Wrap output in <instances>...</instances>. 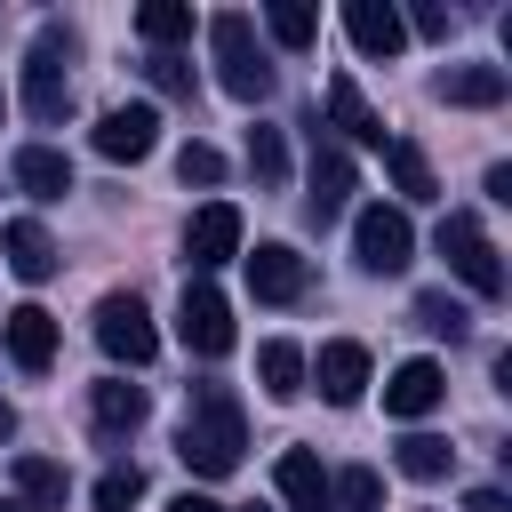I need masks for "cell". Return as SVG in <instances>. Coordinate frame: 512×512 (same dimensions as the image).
Listing matches in <instances>:
<instances>
[{
  "label": "cell",
  "mask_w": 512,
  "mask_h": 512,
  "mask_svg": "<svg viewBox=\"0 0 512 512\" xmlns=\"http://www.w3.org/2000/svg\"><path fill=\"white\" fill-rule=\"evenodd\" d=\"M240 448H248L240 392H232V384H192V400H184V424H176V456H184V472H200V480H224V472L240 464Z\"/></svg>",
  "instance_id": "obj_1"
},
{
  "label": "cell",
  "mask_w": 512,
  "mask_h": 512,
  "mask_svg": "<svg viewBox=\"0 0 512 512\" xmlns=\"http://www.w3.org/2000/svg\"><path fill=\"white\" fill-rule=\"evenodd\" d=\"M208 48H216V80H224V96H240V104H264L272 96V56H264V40H256V24L248 16H216L208 24Z\"/></svg>",
  "instance_id": "obj_2"
},
{
  "label": "cell",
  "mask_w": 512,
  "mask_h": 512,
  "mask_svg": "<svg viewBox=\"0 0 512 512\" xmlns=\"http://www.w3.org/2000/svg\"><path fill=\"white\" fill-rule=\"evenodd\" d=\"M72 48H80L72 24H40V40H32V56H24V112H32L40 128H56V120L72 112V72H64Z\"/></svg>",
  "instance_id": "obj_3"
},
{
  "label": "cell",
  "mask_w": 512,
  "mask_h": 512,
  "mask_svg": "<svg viewBox=\"0 0 512 512\" xmlns=\"http://www.w3.org/2000/svg\"><path fill=\"white\" fill-rule=\"evenodd\" d=\"M440 256H448V272L472 288V296H504V256H496V240L480 232V216H440Z\"/></svg>",
  "instance_id": "obj_4"
},
{
  "label": "cell",
  "mask_w": 512,
  "mask_h": 512,
  "mask_svg": "<svg viewBox=\"0 0 512 512\" xmlns=\"http://www.w3.org/2000/svg\"><path fill=\"white\" fill-rule=\"evenodd\" d=\"M352 248H360L368 272H408V256H416V224H408V208L368 200V208L352 216Z\"/></svg>",
  "instance_id": "obj_5"
},
{
  "label": "cell",
  "mask_w": 512,
  "mask_h": 512,
  "mask_svg": "<svg viewBox=\"0 0 512 512\" xmlns=\"http://www.w3.org/2000/svg\"><path fill=\"white\" fill-rule=\"evenodd\" d=\"M96 344H104L120 368H144V360L160 352V328H152V312H144L128 288H112V296L96 304Z\"/></svg>",
  "instance_id": "obj_6"
},
{
  "label": "cell",
  "mask_w": 512,
  "mask_h": 512,
  "mask_svg": "<svg viewBox=\"0 0 512 512\" xmlns=\"http://www.w3.org/2000/svg\"><path fill=\"white\" fill-rule=\"evenodd\" d=\"M176 336H184V352H200V360H224V352H232V304H224L208 280H184Z\"/></svg>",
  "instance_id": "obj_7"
},
{
  "label": "cell",
  "mask_w": 512,
  "mask_h": 512,
  "mask_svg": "<svg viewBox=\"0 0 512 512\" xmlns=\"http://www.w3.org/2000/svg\"><path fill=\"white\" fill-rule=\"evenodd\" d=\"M304 376L320 384V400H328V408H352V400L368 392V344L336 336V344H320V360H304Z\"/></svg>",
  "instance_id": "obj_8"
},
{
  "label": "cell",
  "mask_w": 512,
  "mask_h": 512,
  "mask_svg": "<svg viewBox=\"0 0 512 512\" xmlns=\"http://www.w3.org/2000/svg\"><path fill=\"white\" fill-rule=\"evenodd\" d=\"M184 256H192V272L232 264V256H240V208H232V200H208V208L192 216V232H184Z\"/></svg>",
  "instance_id": "obj_9"
},
{
  "label": "cell",
  "mask_w": 512,
  "mask_h": 512,
  "mask_svg": "<svg viewBox=\"0 0 512 512\" xmlns=\"http://www.w3.org/2000/svg\"><path fill=\"white\" fill-rule=\"evenodd\" d=\"M440 400H448V376H440V360H400V368H392V384H384V416H400V424L432 416Z\"/></svg>",
  "instance_id": "obj_10"
},
{
  "label": "cell",
  "mask_w": 512,
  "mask_h": 512,
  "mask_svg": "<svg viewBox=\"0 0 512 512\" xmlns=\"http://www.w3.org/2000/svg\"><path fill=\"white\" fill-rule=\"evenodd\" d=\"M160 144V112L152 104H112L104 120H96V152L104 160H144Z\"/></svg>",
  "instance_id": "obj_11"
},
{
  "label": "cell",
  "mask_w": 512,
  "mask_h": 512,
  "mask_svg": "<svg viewBox=\"0 0 512 512\" xmlns=\"http://www.w3.org/2000/svg\"><path fill=\"white\" fill-rule=\"evenodd\" d=\"M344 32H352V48H360L368 64L400 56V40H408V24H400L392 0H352V8H344Z\"/></svg>",
  "instance_id": "obj_12"
},
{
  "label": "cell",
  "mask_w": 512,
  "mask_h": 512,
  "mask_svg": "<svg viewBox=\"0 0 512 512\" xmlns=\"http://www.w3.org/2000/svg\"><path fill=\"white\" fill-rule=\"evenodd\" d=\"M0 344H8V360H16L24 376H40V368L56 360V320H48L40 304H16V312L0 320Z\"/></svg>",
  "instance_id": "obj_13"
},
{
  "label": "cell",
  "mask_w": 512,
  "mask_h": 512,
  "mask_svg": "<svg viewBox=\"0 0 512 512\" xmlns=\"http://www.w3.org/2000/svg\"><path fill=\"white\" fill-rule=\"evenodd\" d=\"M272 488H280L288 512H336V504H328V464H320L312 448H288V456L272 464Z\"/></svg>",
  "instance_id": "obj_14"
},
{
  "label": "cell",
  "mask_w": 512,
  "mask_h": 512,
  "mask_svg": "<svg viewBox=\"0 0 512 512\" xmlns=\"http://www.w3.org/2000/svg\"><path fill=\"white\" fill-rule=\"evenodd\" d=\"M352 184H360L352 152H344V144H312V224H328V216L352 200Z\"/></svg>",
  "instance_id": "obj_15"
},
{
  "label": "cell",
  "mask_w": 512,
  "mask_h": 512,
  "mask_svg": "<svg viewBox=\"0 0 512 512\" xmlns=\"http://www.w3.org/2000/svg\"><path fill=\"white\" fill-rule=\"evenodd\" d=\"M0 256H8V272H16V280H32V288L56 272V240H48V224H40V216H16V224L0 232Z\"/></svg>",
  "instance_id": "obj_16"
},
{
  "label": "cell",
  "mask_w": 512,
  "mask_h": 512,
  "mask_svg": "<svg viewBox=\"0 0 512 512\" xmlns=\"http://www.w3.org/2000/svg\"><path fill=\"white\" fill-rule=\"evenodd\" d=\"M248 288H256L264 304H296V296H304V256L280 248V240H264V248L248 256Z\"/></svg>",
  "instance_id": "obj_17"
},
{
  "label": "cell",
  "mask_w": 512,
  "mask_h": 512,
  "mask_svg": "<svg viewBox=\"0 0 512 512\" xmlns=\"http://www.w3.org/2000/svg\"><path fill=\"white\" fill-rule=\"evenodd\" d=\"M88 408H96V432H104V440H128V432L144 424V384H128V376H104V384L88 392Z\"/></svg>",
  "instance_id": "obj_18"
},
{
  "label": "cell",
  "mask_w": 512,
  "mask_h": 512,
  "mask_svg": "<svg viewBox=\"0 0 512 512\" xmlns=\"http://www.w3.org/2000/svg\"><path fill=\"white\" fill-rule=\"evenodd\" d=\"M16 184H24L32 200H64V192H72V160H64L56 144H24V152H16Z\"/></svg>",
  "instance_id": "obj_19"
},
{
  "label": "cell",
  "mask_w": 512,
  "mask_h": 512,
  "mask_svg": "<svg viewBox=\"0 0 512 512\" xmlns=\"http://www.w3.org/2000/svg\"><path fill=\"white\" fill-rule=\"evenodd\" d=\"M328 120H336L352 144H384V120H376V112H368V96L352 88V72H336V80H328Z\"/></svg>",
  "instance_id": "obj_20"
},
{
  "label": "cell",
  "mask_w": 512,
  "mask_h": 512,
  "mask_svg": "<svg viewBox=\"0 0 512 512\" xmlns=\"http://www.w3.org/2000/svg\"><path fill=\"white\" fill-rule=\"evenodd\" d=\"M504 64H456L440 72V104H504Z\"/></svg>",
  "instance_id": "obj_21"
},
{
  "label": "cell",
  "mask_w": 512,
  "mask_h": 512,
  "mask_svg": "<svg viewBox=\"0 0 512 512\" xmlns=\"http://www.w3.org/2000/svg\"><path fill=\"white\" fill-rule=\"evenodd\" d=\"M384 168H392L400 200H440V176H432V160H424L408 136H384Z\"/></svg>",
  "instance_id": "obj_22"
},
{
  "label": "cell",
  "mask_w": 512,
  "mask_h": 512,
  "mask_svg": "<svg viewBox=\"0 0 512 512\" xmlns=\"http://www.w3.org/2000/svg\"><path fill=\"white\" fill-rule=\"evenodd\" d=\"M136 32L152 40V56H176V40H192V8L184 0H144L136 8Z\"/></svg>",
  "instance_id": "obj_23"
},
{
  "label": "cell",
  "mask_w": 512,
  "mask_h": 512,
  "mask_svg": "<svg viewBox=\"0 0 512 512\" xmlns=\"http://www.w3.org/2000/svg\"><path fill=\"white\" fill-rule=\"evenodd\" d=\"M256 376H264V392H272V400H296V392H304V344L272 336V344L256 352Z\"/></svg>",
  "instance_id": "obj_24"
},
{
  "label": "cell",
  "mask_w": 512,
  "mask_h": 512,
  "mask_svg": "<svg viewBox=\"0 0 512 512\" xmlns=\"http://www.w3.org/2000/svg\"><path fill=\"white\" fill-rule=\"evenodd\" d=\"M8 480H16V496H24L32 512H40V504H64V488H72L56 456H16V464H8Z\"/></svg>",
  "instance_id": "obj_25"
},
{
  "label": "cell",
  "mask_w": 512,
  "mask_h": 512,
  "mask_svg": "<svg viewBox=\"0 0 512 512\" xmlns=\"http://www.w3.org/2000/svg\"><path fill=\"white\" fill-rule=\"evenodd\" d=\"M416 328H432V336H472V312H464V296H448V288H424L416 296Z\"/></svg>",
  "instance_id": "obj_26"
},
{
  "label": "cell",
  "mask_w": 512,
  "mask_h": 512,
  "mask_svg": "<svg viewBox=\"0 0 512 512\" xmlns=\"http://www.w3.org/2000/svg\"><path fill=\"white\" fill-rule=\"evenodd\" d=\"M264 32H272L280 48H312V40H320V16H312L304 0H272V8H264Z\"/></svg>",
  "instance_id": "obj_27"
},
{
  "label": "cell",
  "mask_w": 512,
  "mask_h": 512,
  "mask_svg": "<svg viewBox=\"0 0 512 512\" xmlns=\"http://www.w3.org/2000/svg\"><path fill=\"white\" fill-rule=\"evenodd\" d=\"M448 464H456V448H448L440 432H408V440H400V472H408V480H440Z\"/></svg>",
  "instance_id": "obj_28"
},
{
  "label": "cell",
  "mask_w": 512,
  "mask_h": 512,
  "mask_svg": "<svg viewBox=\"0 0 512 512\" xmlns=\"http://www.w3.org/2000/svg\"><path fill=\"white\" fill-rule=\"evenodd\" d=\"M328 504H336V512H376V504H384V480H376L368 464H352V472H328Z\"/></svg>",
  "instance_id": "obj_29"
},
{
  "label": "cell",
  "mask_w": 512,
  "mask_h": 512,
  "mask_svg": "<svg viewBox=\"0 0 512 512\" xmlns=\"http://www.w3.org/2000/svg\"><path fill=\"white\" fill-rule=\"evenodd\" d=\"M248 176H256V184H288V144H280V128H248Z\"/></svg>",
  "instance_id": "obj_30"
},
{
  "label": "cell",
  "mask_w": 512,
  "mask_h": 512,
  "mask_svg": "<svg viewBox=\"0 0 512 512\" xmlns=\"http://www.w3.org/2000/svg\"><path fill=\"white\" fill-rule=\"evenodd\" d=\"M136 496H144V472H136V464H112V472L96 480V512H128Z\"/></svg>",
  "instance_id": "obj_31"
},
{
  "label": "cell",
  "mask_w": 512,
  "mask_h": 512,
  "mask_svg": "<svg viewBox=\"0 0 512 512\" xmlns=\"http://www.w3.org/2000/svg\"><path fill=\"white\" fill-rule=\"evenodd\" d=\"M176 176H184V184H216V176H224V152H216V144H184V152H176Z\"/></svg>",
  "instance_id": "obj_32"
},
{
  "label": "cell",
  "mask_w": 512,
  "mask_h": 512,
  "mask_svg": "<svg viewBox=\"0 0 512 512\" xmlns=\"http://www.w3.org/2000/svg\"><path fill=\"white\" fill-rule=\"evenodd\" d=\"M144 80H152L160 96H192V64H184V56H152V64H144Z\"/></svg>",
  "instance_id": "obj_33"
},
{
  "label": "cell",
  "mask_w": 512,
  "mask_h": 512,
  "mask_svg": "<svg viewBox=\"0 0 512 512\" xmlns=\"http://www.w3.org/2000/svg\"><path fill=\"white\" fill-rule=\"evenodd\" d=\"M400 24H416V32H432V40H448V8H432V0H424L416 16H400Z\"/></svg>",
  "instance_id": "obj_34"
},
{
  "label": "cell",
  "mask_w": 512,
  "mask_h": 512,
  "mask_svg": "<svg viewBox=\"0 0 512 512\" xmlns=\"http://www.w3.org/2000/svg\"><path fill=\"white\" fill-rule=\"evenodd\" d=\"M464 512H512V504H504V488H472V496H464Z\"/></svg>",
  "instance_id": "obj_35"
},
{
  "label": "cell",
  "mask_w": 512,
  "mask_h": 512,
  "mask_svg": "<svg viewBox=\"0 0 512 512\" xmlns=\"http://www.w3.org/2000/svg\"><path fill=\"white\" fill-rule=\"evenodd\" d=\"M168 512H232V504H216V496H200V488H184V496H176Z\"/></svg>",
  "instance_id": "obj_36"
},
{
  "label": "cell",
  "mask_w": 512,
  "mask_h": 512,
  "mask_svg": "<svg viewBox=\"0 0 512 512\" xmlns=\"http://www.w3.org/2000/svg\"><path fill=\"white\" fill-rule=\"evenodd\" d=\"M8 432H16V408H8V400H0V440H8Z\"/></svg>",
  "instance_id": "obj_37"
},
{
  "label": "cell",
  "mask_w": 512,
  "mask_h": 512,
  "mask_svg": "<svg viewBox=\"0 0 512 512\" xmlns=\"http://www.w3.org/2000/svg\"><path fill=\"white\" fill-rule=\"evenodd\" d=\"M0 512H32V504H0Z\"/></svg>",
  "instance_id": "obj_38"
}]
</instances>
